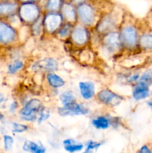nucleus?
Returning a JSON list of instances; mask_svg holds the SVG:
<instances>
[{
  "instance_id": "obj_11",
  "label": "nucleus",
  "mask_w": 152,
  "mask_h": 153,
  "mask_svg": "<svg viewBox=\"0 0 152 153\" xmlns=\"http://www.w3.org/2000/svg\"><path fill=\"white\" fill-rule=\"evenodd\" d=\"M89 112V108L81 103H73L66 106H62L58 108V114L61 117L84 116Z\"/></svg>"
},
{
  "instance_id": "obj_28",
  "label": "nucleus",
  "mask_w": 152,
  "mask_h": 153,
  "mask_svg": "<svg viewBox=\"0 0 152 153\" xmlns=\"http://www.w3.org/2000/svg\"><path fill=\"white\" fill-rule=\"evenodd\" d=\"M2 142L4 150L5 152H9L11 150L14 144V138L10 134H4L2 136Z\"/></svg>"
},
{
  "instance_id": "obj_27",
  "label": "nucleus",
  "mask_w": 152,
  "mask_h": 153,
  "mask_svg": "<svg viewBox=\"0 0 152 153\" xmlns=\"http://www.w3.org/2000/svg\"><path fill=\"white\" fill-rule=\"evenodd\" d=\"M103 144L102 142L95 141V140H88L86 143L84 151L83 153H95V151L98 150V148Z\"/></svg>"
},
{
  "instance_id": "obj_8",
  "label": "nucleus",
  "mask_w": 152,
  "mask_h": 153,
  "mask_svg": "<svg viewBox=\"0 0 152 153\" xmlns=\"http://www.w3.org/2000/svg\"><path fill=\"white\" fill-rule=\"evenodd\" d=\"M101 45L104 50L109 54H116L122 49L119 38V30L107 33L102 36Z\"/></svg>"
},
{
  "instance_id": "obj_21",
  "label": "nucleus",
  "mask_w": 152,
  "mask_h": 153,
  "mask_svg": "<svg viewBox=\"0 0 152 153\" xmlns=\"http://www.w3.org/2000/svg\"><path fill=\"white\" fill-rule=\"evenodd\" d=\"M63 2V0H46L43 10L44 13L60 12Z\"/></svg>"
},
{
  "instance_id": "obj_26",
  "label": "nucleus",
  "mask_w": 152,
  "mask_h": 153,
  "mask_svg": "<svg viewBox=\"0 0 152 153\" xmlns=\"http://www.w3.org/2000/svg\"><path fill=\"white\" fill-rule=\"evenodd\" d=\"M31 34L34 37H38L41 34L42 31H43V16L36 22H34L31 26Z\"/></svg>"
},
{
  "instance_id": "obj_5",
  "label": "nucleus",
  "mask_w": 152,
  "mask_h": 153,
  "mask_svg": "<svg viewBox=\"0 0 152 153\" xmlns=\"http://www.w3.org/2000/svg\"><path fill=\"white\" fill-rule=\"evenodd\" d=\"M19 41L17 28L6 19H0V46L10 47Z\"/></svg>"
},
{
  "instance_id": "obj_23",
  "label": "nucleus",
  "mask_w": 152,
  "mask_h": 153,
  "mask_svg": "<svg viewBox=\"0 0 152 153\" xmlns=\"http://www.w3.org/2000/svg\"><path fill=\"white\" fill-rule=\"evenodd\" d=\"M60 100L63 106L69 105L77 102V99L74 93L71 91H65L60 94Z\"/></svg>"
},
{
  "instance_id": "obj_16",
  "label": "nucleus",
  "mask_w": 152,
  "mask_h": 153,
  "mask_svg": "<svg viewBox=\"0 0 152 153\" xmlns=\"http://www.w3.org/2000/svg\"><path fill=\"white\" fill-rule=\"evenodd\" d=\"M111 116L99 115L92 120V125L94 128L98 130L108 129L111 126Z\"/></svg>"
},
{
  "instance_id": "obj_17",
  "label": "nucleus",
  "mask_w": 152,
  "mask_h": 153,
  "mask_svg": "<svg viewBox=\"0 0 152 153\" xmlns=\"http://www.w3.org/2000/svg\"><path fill=\"white\" fill-rule=\"evenodd\" d=\"M18 114L22 120L28 123H34L37 120L38 114L26 106L23 105L18 111Z\"/></svg>"
},
{
  "instance_id": "obj_40",
  "label": "nucleus",
  "mask_w": 152,
  "mask_h": 153,
  "mask_svg": "<svg viewBox=\"0 0 152 153\" xmlns=\"http://www.w3.org/2000/svg\"><path fill=\"white\" fill-rule=\"evenodd\" d=\"M150 63L151 64H152V57H151V58L150 59Z\"/></svg>"
},
{
  "instance_id": "obj_24",
  "label": "nucleus",
  "mask_w": 152,
  "mask_h": 153,
  "mask_svg": "<svg viewBox=\"0 0 152 153\" xmlns=\"http://www.w3.org/2000/svg\"><path fill=\"white\" fill-rule=\"evenodd\" d=\"M139 47L145 51L152 50V34H144L139 36Z\"/></svg>"
},
{
  "instance_id": "obj_19",
  "label": "nucleus",
  "mask_w": 152,
  "mask_h": 153,
  "mask_svg": "<svg viewBox=\"0 0 152 153\" xmlns=\"http://www.w3.org/2000/svg\"><path fill=\"white\" fill-rule=\"evenodd\" d=\"M64 149L69 153H75L80 152L83 149L84 146L83 143L76 141L72 138H67L63 141Z\"/></svg>"
},
{
  "instance_id": "obj_38",
  "label": "nucleus",
  "mask_w": 152,
  "mask_h": 153,
  "mask_svg": "<svg viewBox=\"0 0 152 153\" xmlns=\"http://www.w3.org/2000/svg\"><path fill=\"white\" fill-rule=\"evenodd\" d=\"M147 105L150 107V108L152 110V100H149V101L147 102Z\"/></svg>"
},
{
  "instance_id": "obj_2",
  "label": "nucleus",
  "mask_w": 152,
  "mask_h": 153,
  "mask_svg": "<svg viewBox=\"0 0 152 153\" xmlns=\"http://www.w3.org/2000/svg\"><path fill=\"white\" fill-rule=\"evenodd\" d=\"M43 7L38 3H19L17 16L21 23L31 26L43 16Z\"/></svg>"
},
{
  "instance_id": "obj_25",
  "label": "nucleus",
  "mask_w": 152,
  "mask_h": 153,
  "mask_svg": "<svg viewBox=\"0 0 152 153\" xmlns=\"http://www.w3.org/2000/svg\"><path fill=\"white\" fill-rule=\"evenodd\" d=\"M74 25H75L69 23V22H64V23L61 25V28L57 31L55 34H56L58 37H60V38L66 39L67 38V37H69L70 34H71L72 30Z\"/></svg>"
},
{
  "instance_id": "obj_22",
  "label": "nucleus",
  "mask_w": 152,
  "mask_h": 153,
  "mask_svg": "<svg viewBox=\"0 0 152 153\" xmlns=\"http://www.w3.org/2000/svg\"><path fill=\"white\" fill-rule=\"evenodd\" d=\"M24 62L20 59H13L7 64V73L14 75L20 71L24 67Z\"/></svg>"
},
{
  "instance_id": "obj_34",
  "label": "nucleus",
  "mask_w": 152,
  "mask_h": 153,
  "mask_svg": "<svg viewBox=\"0 0 152 153\" xmlns=\"http://www.w3.org/2000/svg\"><path fill=\"white\" fill-rule=\"evenodd\" d=\"M91 0H71V2L73 3L75 6L78 5V4H82V3L88 2V1H90Z\"/></svg>"
},
{
  "instance_id": "obj_13",
  "label": "nucleus",
  "mask_w": 152,
  "mask_h": 153,
  "mask_svg": "<svg viewBox=\"0 0 152 153\" xmlns=\"http://www.w3.org/2000/svg\"><path fill=\"white\" fill-rule=\"evenodd\" d=\"M19 1H0V19H8L17 14Z\"/></svg>"
},
{
  "instance_id": "obj_33",
  "label": "nucleus",
  "mask_w": 152,
  "mask_h": 153,
  "mask_svg": "<svg viewBox=\"0 0 152 153\" xmlns=\"http://www.w3.org/2000/svg\"><path fill=\"white\" fill-rule=\"evenodd\" d=\"M137 153H152V151L147 145H143L142 146L139 148V149L137 151Z\"/></svg>"
},
{
  "instance_id": "obj_41",
  "label": "nucleus",
  "mask_w": 152,
  "mask_h": 153,
  "mask_svg": "<svg viewBox=\"0 0 152 153\" xmlns=\"http://www.w3.org/2000/svg\"><path fill=\"white\" fill-rule=\"evenodd\" d=\"M64 1H71V0H63Z\"/></svg>"
},
{
  "instance_id": "obj_7",
  "label": "nucleus",
  "mask_w": 152,
  "mask_h": 153,
  "mask_svg": "<svg viewBox=\"0 0 152 153\" xmlns=\"http://www.w3.org/2000/svg\"><path fill=\"white\" fill-rule=\"evenodd\" d=\"M95 97L100 103L110 108L116 107L125 100L124 97L108 88H104L98 91Z\"/></svg>"
},
{
  "instance_id": "obj_30",
  "label": "nucleus",
  "mask_w": 152,
  "mask_h": 153,
  "mask_svg": "<svg viewBox=\"0 0 152 153\" xmlns=\"http://www.w3.org/2000/svg\"><path fill=\"white\" fill-rule=\"evenodd\" d=\"M138 82H142L150 86L152 85V70H147L140 76Z\"/></svg>"
},
{
  "instance_id": "obj_4",
  "label": "nucleus",
  "mask_w": 152,
  "mask_h": 153,
  "mask_svg": "<svg viewBox=\"0 0 152 153\" xmlns=\"http://www.w3.org/2000/svg\"><path fill=\"white\" fill-rule=\"evenodd\" d=\"M119 14L114 11L106 12L100 16L96 25L95 26V31L100 35L103 36L107 33L117 31L119 22Z\"/></svg>"
},
{
  "instance_id": "obj_32",
  "label": "nucleus",
  "mask_w": 152,
  "mask_h": 153,
  "mask_svg": "<svg viewBox=\"0 0 152 153\" xmlns=\"http://www.w3.org/2000/svg\"><path fill=\"white\" fill-rule=\"evenodd\" d=\"M19 108V102L16 100H13L11 103L10 104L8 108V111L11 114H15L16 111Z\"/></svg>"
},
{
  "instance_id": "obj_10",
  "label": "nucleus",
  "mask_w": 152,
  "mask_h": 153,
  "mask_svg": "<svg viewBox=\"0 0 152 153\" xmlns=\"http://www.w3.org/2000/svg\"><path fill=\"white\" fill-rule=\"evenodd\" d=\"M59 63L54 58H45L33 64L32 70L37 73H55L58 70Z\"/></svg>"
},
{
  "instance_id": "obj_31",
  "label": "nucleus",
  "mask_w": 152,
  "mask_h": 153,
  "mask_svg": "<svg viewBox=\"0 0 152 153\" xmlns=\"http://www.w3.org/2000/svg\"><path fill=\"white\" fill-rule=\"evenodd\" d=\"M50 117V112L49 110L46 108V107L41 111L39 113L38 117H37V123L41 124L42 123H43L44 121L47 120Z\"/></svg>"
},
{
  "instance_id": "obj_36",
  "label": "nucleus",
  "mask_w": 152,
  "mask_h": 153,
  "mask_svg": "<svg viewBox=\"0 0 152 153\" xmlns=\"http://www.w3.org/2000/svg\"><path fill=\"white\" fill-rule=\"evenodd\" d=\"M4 101H5V97H4V94L0 93V105L4 103Z\"/></svg>"
},
{
  "instance_id": "obj_9",
  "label": "nucleus",
  "mask_w": 152,
  "mask_h": 153,
  "mask_svg": "<svg viewBox=\"0 0 152 153\" xmlns=\"http://www.w3.org/2000/svg\"><path fill=\"white\" fill-rule=\"evenodd\" d=\"M69 39L72 43L77 46H83L87 44L90 39V34L88 28L77 23L74 25L70 34Z\"/></svg>"
},
{
  "instance_id": "obj_35",
  "label": "nucleus",
  "mask_w": 152,
  "mask_h": 153,
  "mask_svg": "<svg viewBox=\"0 0 152 153\" xmlns=\"http://www.w3.org/2000/svg\"><path fill=\"white\" fill-rule=\"evenodd\" d=\"M19 3H26V2H31V3H38L41 1V0H18Z\"/></svg>"
},
{
  "instance_id": "obj_37",
  "label": "nucleus",
  "mask_w": 152,
  "mask_h": 153,
  "mask_svg": "<svg viewBox=\"0 0 152 153\" xmlns=\"http://www.w3.org/2000/svg\"><path fill=\"white\" fill-rule=\"evenodd\" d=\"M4 119V115L3 114L2 112L0 111V122H1Z\"/></svg>"
},
{
  "instance_id": "obj_15",
  "label": "nucleus",
  "mask_w": 152,
  "mask_h": 153,
  "mask_svg": "<svg viewBox=\"0 0 152 153\" xmlns=\"http://www.w3.org/2000/svg\"><path fill=\"white\" fill-rule=\"evenodd\" d=\"M150 95V89L148 85L142 83V82H137L134 84L132 90V97L136 101L145 100L148 98Z\"/></svg>"
},
{
  "instance_id": "obj_12",
  "label": "nucleus",
  "mask_w": 152,
  "mask_h": 153,
  "mask_svg": "<svg viewBox=\"0 0 152 153\" xmlns=\"http://www.w3.org/2000/svg\"><path fill=\"white\" fill-rule=\"evenodd\" d=\"M60 13L62 15L65 22H69L72 25L77 23L76 6L71 1H64Z\"/></svg>"
},
{
  "instance_id": "obj_3",
  "label": "nucleus",
  "mask_w": 152,
  "mask_h": 153,
  "mask_svg": "<svg viewBox=\"0 0 152 153\" xmlns=\"http://www.w3.org/2000/svg\"><path fill=\"white\" fill-rule=\"evenodd\" d=\"M76 10L77 23L86 28H95L100 16H101L99 14L95 6L90 1L78 4L76 6Z\"/></svg>"
},
{
  "instance_id": "obj_20",
  "label": "nucleus",
  "mask_w": 152,
  "mask_h": 153,
  "mask_svg": "<svg viewBox=\"0 0 152 153\" xmlns=\"http://www.w3.org/2000/svg\"><path fill=\"white\" fill-rule=\"evenodd\" d=\"M22 149L29 153H46V149L42 143L32 140H25L22 145Z\"/></svg>"
},
{
  "instance_id": "obj_18",
  "label": "nucleus",
  "mask_w": 152,
  "mask_h": 153,
  "mask_svg": "<svg viewBox=\"0 0 152 153\" xmlns=\"http://www.w3.org/2000/svg\"><path fill=\"white\" fill-rule=\"evenodd\" d=\"M46 82L48 85L54 89H58L65 85L64 79L55 73H49L46 74Z\"/></svg>"
},
{
  "instance_id": "obj_29",
  "label": "nucleus",
  "mask_w": 152,
  "mask_h": 153,
  "mask_svg": "<svg viewBox=\"0 0 152 153\" xmlns=\"http://www.w3.org/2000/svg\"><path fill=\"white\" fill-rule=\"evenodd\" d=\"M28 129H29V127L25 124L19 123L16 122L12 123L11 131L12 132L15 133V134H22V133L28 131Z\"/></svg>"
},
{
  "instance_id": "obj_14",
  "label": "nucleus",
  "mask_w": 152,
  "mask_h": 153,
  "mask_svg": "<svg viewBox=\"0 0 152 153\" xmlns=\"http://www.w3.org/2000/svg\"><path fill=\"white\" fill-rule=\"evenodd\" d=\"M79 91L82 98L85 100H90L95 97V85L92 82L83 81L78 83Z\"/></svg>"
},
{
  "instance_id": "obj_39",
  "label": "nucleus",
  "mask_w": 152,
  "mask_h": 153,
  "mask_svg": "<svg viewBox=\"0 0 152 153\" xmlns=\"http://www.w3.org/2000/svg\"><path fill=\"white\" fill-rule=\"evenodd\" d=\"M18 1V0H0V1Z\"/></svg>"
},
{
  "instance_id": "obj_6",
  "label": "nucleus",
  "mask_w": 152,
  "mask_h": 153,
  "mask_svg": "<svg viewBox=\"0 0 152 153\" xmlns=\"http://www.w3.org/2000/svg\"><path fill=\"white\" fill-rule=\"evenodd\" d=\"M64 19L60 12L56 13H43V31L49 34H55L61 25L64 23Z\"/></svg>"
},
{
  "instance_id": "obj_1",
  "label": "nucleus",
  "mask_w": 152,
  "mask_h": 153,
  "mask_svg": "<svg viewBox=\"0 0 152 153\" xmlns=\"http://www.w3.org/2000/svg\"><path fill=\"white\" fill-rule=\"evenodd\" d=\"M119 33L123 50L134 51L139 47V34L134 24L122 23L119 29Z\"/></svg>"
}]
</instances>
